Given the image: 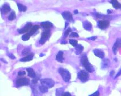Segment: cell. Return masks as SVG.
I'll list each match as a JSON object with an SVG mask.
<instances>
[{
	"mask_svg": "<svg viewBox=\"0 0 121 96\" xmlns=\"http://www.w3.org/2000/svg\"><path fill=\"white\" fill-rule=\"evenodd\" d=\"M61 77H62L63 80L65 82H69L71 79V74L69 71L67 69H64L62 73H61Z\"/></svg>",
	"mask_w": 121,
	"mask_h": 96,
	"instance_id": "cell-6",
	"label": "cell"
},
{
	"mask_svg": "<svg viewBox=\"0 0 121 96\" xmlns=\"http://www.w3.org/2000/svg\"><path fill=\"white\" fill-rule=\"evenodd\" d=\"M56 60L60 62H63L64 58H63V52L62 51H59L56 55Z\"/></svg>",
	"mask_w": 121,
	"mask_h": 96,
	"instance_id": "cell-19",
	"label": "cell"
},
{
	"mask_svg": "<svg viewBox=\"0 0 121 96\" xmlns=\"http://www.w3.org/2000/svg\"><path fill=\"white\" fill-rule=\"evenodd\" d=\"M93 52L95 56H97L99 58H103L104 57V52L99 49H95Z\"/></svg>",
	"mask_w": 121,
	"mask_h": 96,
	"instance_id": "cell-12",
	"label": "cell"
},
{
	"mask_svg": "<svg viewBox=\"0 0 121 96\" xmlns=\"http://www.w3.org/2000/svg\"><path fill=\"white\" fill-rule=\"evenodd\" d=\"M1 61H4V62H5V63H7V62H6V61H5V60H4V59H1Z\"/></svg>",
	"mask_w": 121,
	"mask_h": 96,
	"instance_id": "cell-45",
	"label": "cell"
},
{
	"mask_svg": "<svg viewBox=\"0 0 121 96\" xmlns=\"http://www.w3.org/2000/svg\"><path fill=\"white\" fill-rule=\"evenodd\" d=\"M26 71L28 72V76L31 78H36V74L34 70L32 69V68H26Z\"/></svg>",
	"mask_w": 121,
	"mask_h": 96,
	"instance_id": "cell-14",
	"label": "cell"
},
{
	"mask_svg": "<svg viewBox=\"0 0 121 96\" xmlns=\"http://www.w3.org/2000/svg\"><path fill=\"white\" fill-rule=\"evenodd\" d=\"M61 44H67V42L66 41H61Z\"/></svg>",
	"mask_w": 121,
	"mask_h": 96,
	"instance_id": "cell-41",
	"label": "cell"
},
{
	"mask_svg": "<svg viewBox=\"0 0 121 96\" xmlns=\"http://www.w3.org/2000/svg\"><path fill=\"white\" fill-rule=\"evenodd\" d=\"M41 25L43 28L45 29H49V28L53 26V24L51 23L49 21H45V22H42L41 23Z\"/></svg>",
	"mask_w": 121,
	"mask_h": 96,
	"instance_id": "cell-15",
	"label": "cell"
},
{
	"mask_svg": "<svg viewBox=\"0 0 121 96\" xmlns=\"http://www.w3.org/2000/svg\"><path fill=\"white\" fill-rule=\"evenodd\" d=\"M69 44H70L71 45H72L73 46H75V47L78 45V41H76V40L70 39L69 40Z\"/></svg>",
	"mask_w": 121,
	"mask_h": 96,
	"instance_id": "cell-28",
	"label": "cell"
},
{
	"mask_svg": "<svg viewBox=\"0 0 121 96\" xmlns=\"http://www.w3.org/2000/svg\"><path fill=\"white\" fill-rule=\"evenodd\" d=\"M71 32V29L70 28H68V29H67L66 31L65 32V33H64V38H65V37H67V36H68V34H69V33H70Z\"/></svg>",
	"mask_w": 121,
	"mask_h": 96,
	"instance_id": "cell-30",
	"label": "cell"
},
{
	"mask_svg": "<svg viewBox=\"0 0 121 96\" xmlns=\"http://www.w3.org/2000/svg\"><path fill=\"white\" fill-rule=\"evenodd\" d=\"M30 35L29 34V33H26V34H24V35L22 36V40L24 41H28V40L29 39V38H30Z\"/></svg>",
	"mask_w": 121,
	"mask_h": 96,
	"instance_id": "cell-26",
	"label": "cell"
},
{
	"mask_svg": "<svg viewBox=\"0 0 121 96\" xmlns=\"http://www.w3.org/2000/svg\"><path fill=\"white\" fill-rule=\"evenodd\" d=\"M10 7L9 6V5H8L7 4H4V5H2V8H1V13L3 14H7L10 11Z\"/></svg>",
	"mask_w": 121,
	"mask_h": 96,
	"instance_id": "cell-11",
	"label": "cell"
},
{
	"mask_svg": "<svg viewBox=\"0 0 121 96\" xmlns=\"http://www.w3.org/2000/svg\"><path fill=\"white\" fill-rule=\"evenodd\" d=\"M31 88L34 96H41V95H40L39 92L36 87V85L33 84V85H31Z\"/></svg>",
	"mask_w": 121,
	"mask_h": 96,
	"instance_id": "cell-22",
	"label": "cell"
},
{
	"mask_svg": "<svg viewBox=\"0 0 121 96\" xmlns=\"http://www.w3.org/2000/svg\"><path fill=\"white\" fill-rule=\"evenodd\" d=\"M68 22H66V23H65V28H66L67 26H68Z\"/></svg>",
	"mask_w": 121,
	"mask_h": 96,
	"instance_id": "cell-44",
	"label": "cell"
},
{
	"mask_svg": "<svg viewBox=\"0 0 121 96\" xmlns=\"http://www.w3.org/2000/svg\"><path fill=\"white\" fill-rule=\"evenodd\" d=\"M37 81H38V78H36H36H35L34 79L32 80V84H35V85H36V84H37Z\"/></svg>",
	"mask_w": 121,
	"mask_h": 96,
	"instance_id": "cell-34",
	"label": "cell"
},
{
	"mask_svg": "<svg viewBox=\"0 0 121 96\" xmlns=\"http://www.w3.org/2000/svg\"><path fill=\"white\" fill-rule=\"evenodd\" d=\"M110 65V61L108 59H104L102 62V69H106L108 68Z\"/></svg>",
	"mask_w": 121,
	"mask_h": 96,
	"instance_id": "cell-13",
	"label": "cell"
},
{
	"mask_svg": "<svg viewBox=\"0 0 121 96\" xmlns=\"http://www.w3.org/2000/svg\"><path fill=\"white\" fill-rule=\"evenodd\" d=\"M81 64L85 68L86 70L88 72L92 73V72L94 71V69L93 66H92V65L90 63L89 61H88L87 54H84L82 56Z\"/></svg>",
	"mask_w": 121,
	"mask_h": 96,
	"instance_id": "cell-1",
	"label": "cell"
},
{
	"mask_svg": "<svg viewBox=\"0 0 121 96\" xmlns=\"http://www.w3.org/2000/svg\"><path fill=\"white\" fill-rule=\"evenodd\" d=\"M51 36V31L49 29H45L44 31H43L41 33V37L40 38L39 42L41 44H45L48 38H49Z\"/></svg>",
	"mask_w": 121,
	"mask_h": 96,
	"instance_id": "cell-4",
	"label": "cell"
},
{
	"mask_svg": "<svg viewBox=\"0 0 121 96\" xmlns=\"http://www.w3.org/2000/svg\"><path fill=\"white\" fill-rule=\"evenodd\" d=\"M110 22L108 20H101L98 22V26L100 29H104L109 26Z\"/></svg>",
	"mask_w": 121,
	"mask_h": 96,
	"instance_id": "cell-7",
	"label": "cell"
},
{
	"mask_svg": "<svg viewBox=\"0 0 121 96\" xmlns=\"http://www.w3.org/2000/svg\"><path fill=\"white\" fill-rule=\"evenodd\" d=\"M29 52H30V49H29V48H25V49H24V50H22V55H26V54H27L28 53H29Z\"/></svg>",
	"mask_w": 121,
	"mask_h": 96,
	"instance_id": "cell-29",
	"label": "cell"
},
{
	"mask_svg": "<svg viewBox=\"0 0 121 96\" xmlns=\"http://www.w3.org/2000/svg\"><path fill=\"white\" fill-rule=\"evenodd\" d=\"M84 47L82 46V45H79L78 44L76 46H75V53L76 54H80V53L83 52Z\"/></svg>",
	"mask_w": 121,
	"mask_h": 96,
	"instance_id": "cell-18",
	"label": "cell"
},
{
	"mask_svg": "<svg viewBox=\"0 0 121 96\" xmlns=\"http://www.w3.org/2000/svg\"><path fill=\"white\" fill-rule=\"evenodd\" d=\"M40 83H41V85L45 86L48 89L49 88H52L54 86L55 82L53 80L49 78H44V79L40 80Z\"/></svg>",
	"mask_w": 121,
	"mask_h": 96,
	"instance_id": "cell-2",
	"label": "cell"
},
{
	"mask_svg": "<svg viewBox=\"0 0 121 96\" xmlns=\"http://www.w3.org/2000/svg\"><path fill=\"white\" fill-rule=\"evenodd\" d=\"M121 47V38H118L117 39L116 42L114 44L113 47H112V51H113L114 53L116 54L119 48Z\"/></svg>",
	"mask_w": 121,
	"mask_h": 96,
	"instance_id": "cell-8",
	"label": "cell"
},
{
	"mask_svg": "<svg viewBox=\"0 0 121 96\" xmlns=\"http://www.w3.org/2000/svg\"><path fill=\"white\" fill-rule=\"evenodd\" d=\"M7 55L9 56V57L10 58H11V59H15V56H14L13 54H12V53H7Z\"/></svg>",
	"mask_w": 121,
	"mask_h": 96,
	"instance_id": "cell-32",
	"label": "cell"
},
{
	"mask_svg": "<svg viewBox=\"0 0 121 96\" xmlns=\"http://www.w3.org/2000/svg\"><path fill=\"white\" fill-rule=\"evenodd\" d=\"M63 70H64V69H63L62 68H59V73H60V74H61V73L63 72Z\"/></svg>",
	"mask_w": 121,
	"mask_h": 96,
	"instance_id": "cell-38",
	"label": "cell"
},
{
	"mask_svg": "<svg viewBox=\"0 0 121 96\" xmlns=\"http://www.w3.org/2000/svg\"><path fill=\"white\" fill-rule=\"evenodd\" d=\"M99 96V92L97 91L96 92H95V93H93L92 94H91V95H90L89 96Z\"/></svg>",
	"mask_w": 121,
	"mask_h": 96,
	"instance_id": "cell-35",
	"label": "cell"
},
{
	"mask_svg": "<svg viewBox=\"0 0 121 96\" xmlns=\"http://www.w3.org/2000/svg\"><path fill=\"white\" fill-rule=\"evenodd\" d=\"M63 96H72L71 95V93H69V92H65V93H64V94H63Z\"/></svg>",
	"mask_w": 121,
	"mask_h": 96,
	"instance_id": "cell-36",
	"label": "cell"
},
{
	"mask_svg": "<svg viewBox=\"0 0 121 96\" xmlns=\"http://www.w3.org/2000/svg\"><path fill=\"white\" fill-rule=\"evenodd\" d=\"M74 13L75 14H78V11L77 10H75L74 11Z\"/></svg>",
	"mask_w": 121,
	"mask_h": 96,
	"instance_id": "cell-43",
	"label": "cell"
},
{
	"mask_svg": "<svg viewBox=\"0 0 121 96\" xmlns=\"http://www.w3.org/2000/svg\"><path fill=\"white\" fill-rule=\"evenodd\" d=\"M39 29V25H33V26L32 27L31 29H30V30H29V33H29V34L30 35V36H31L32 34H34V33H35V32L37 31Z\"/></svg>",
	"mask_w": 121,
	"mask_h": 96,
	"instance_id": "cell-20",
	"label": "cell"
},
{
	"mask_svg": "<svg viewBox=\"0 0 121 96\" xmlns=\"http://www.w3.org/2000/svg\"><path fill=\"white\" fill-rule=\"evenodd\" d=\"M44 56V54H41V55H40V56Z\"/></svg>",
	"mask_w": 121,
	"mask_h": 96,
	"instance_id": "cell-46",
	"label": "cell"
},
{
	"mask_svg": "<svg viewBox=\"0 0 121 96\" xmlns=\"http://www.w3.org/2000/svg\"><path fill=\"white\" fill-rule=\"evenodd\" d=\"M64 94V88H60L56 89V96H63Z\"/></svg>",
	"mask_w": 121,
	"mask_h": 96,
	"instance_id": "cell-23",
	"label": "cell"
},
{
	"mask_svg": "<svg viewBox=\"0 0 121 96\" xmlns=\"http://www.w3.org/2000/svg\"><path fill=\"white\" fill-rule=\"evenodd\" d=\"M32 27V25L30 22H28L26 24V25L24 26V28H22V29H21L20 30H18V33L20 34H22V33H25L26 32H27L29 30H30V29H31Z\"/></svg>",
	"mask_w": 121,
	"mask_h": 96,
	"instance_id": "cell-9",
	"label": "cell"
},
{
	"mask_svg": "<svg viewBox=\"0 0 121 96\" xmlns=\"http://www.w3.org/2000/svg\"><path fill=\"white\" fill-rule=\"evenodd\" d=\"M17 6H18V10H19L20 12H25L26 10V9H27L26 6H24V5H22V4H17Z\"/></svg>",
	"mask_w": 121,
	"mask_h": 96,
	"instance_id": "cell-24",
	"label": "cell"
},
{
	"mask_svg": "<svg viewBox=\"0 0 121 96\" xmlns=\"http://www.w3.org/2000/svg\"><path fill=\"white\" fill-rule=\"evenodd\" d=\"M33 54H30L28 55L26 57H24V58L20 59V61H21V62H27V61H32L33 60Z\"/></svg>",
	"mask_w": 121,
	"mask_h": 96,
	"instance_id": "cell-17",
	"label": "cell"
},
{
	"mask_svg": "<svg viewBox=\"0 0 121 96\" xmlns=\"http://www.w3.org/2000/svg\"><path fill=\"white\" fill-rule=\"evenodd\" d=\"M69 37H79V34L75 32H72L69 35Z\"/></svg>",
	"mask_w": 121,
	"mask_h": 96,
	"instance_id": "cell-31",
	"label": "cell"
},
{
	"mask_svg": "<svg viewBox=\"0 0 121 96\" xmlns=\"http://www.w3.org/2000/svg\"><path fill=\"white\" fill-rule=\"evenodd\" d=\"M29 84V80L26 78H21L16 80V85L17 86H27Z\"/></svg>",
	"mask_w": 121,
	"mask_h": 96,
	"instance_id": "cell-5",
	"label": "cell"
},
{
	"mask_svg": "<svg viewBox=\"0 0 121 96\" xmlns=\"http://www.w3.org/2000/svg\"><path fill=\"white\" fill-rule=\"evenodd\" d=\"M83 26L84 29H86V30H91L92 29V24L88 21H86L83 22Z\"/></svg>",
	"mask_w": 121,
	"mask_h": 96,
	"instance_id": "cell-16",
	"label": "cell"
},
{
	"mask_svg": "<svg viewBox=\"0 0 121 96\" xmlns=\"http://www.w3.org/2000/svg\"><path fill=\"white\" fill-rule=\"evenodd\" d=\"M15 12H14V11H12L11 13L10 14V15L8 17V20H10V21H12V20H14L15 18Z\"/></svg>",
	"mask_w": 121,
	"mask_h": 96,
	"instance_id": "cell-27",
	"label": "cell"
},
{
	"mask_svg": "<svg viewBox=\"0 0 121 96\" xmlns=\"http://www.w3.org/2000/svg\"><path fill=\"white\" fill-rule=\"evenodd\" d=\"M89 74L85 70H81L78 73V78H79L82 82H86L89 79Z\"/></svg>",
	"mask_w": 121,
	"mask_h": 96,
	"instance_id": "cell-3",
	"label": "cell"
},
{
	"mask_svg": "<svg viewBox=\"0 0 121 96\" xmlns=\"http://www.w3.org/2000/svg\"><path fill=\"white\" fill-rule=\"evenodd\" d=\"M39 89L42 93H47L48 91V88L45 87V86H43V85H40V86H39Z\"/></svg>",
	"mask_w": 121,
	"mask_h": 96,
	"instance_id": "cell-25",
	"label": "cell"
},
{
	"mask_svg": "<svg viewBox=\"0 0 121 96\" xmlns=\"http://www.w3.org/2000/svg\"><path fill=\"white\" fill-rule=\"evenodd\" d=\"M114 70H112V71L111 72V73H110V77H112V76L114 75Z\"/></svg>",
	"mask_w": 121,
	"mask_h": 96,
	"instance_id": "cell-40",
	"label": "cell"
},
{
	"mask_svg": "<svg viewBox=\"0 0 121 96\" xmlns=\"http://www.w3.org/2000/svg\"><path fill=\"white\" fill-rule=\"evenodd\" d=\"M120 75H121V70H119V71L118 72V73H117V75L115 77V78H117V77H119V76Z\"/></svg>",
	"mask_w": 121,
	"mask_h": 96,
	"instance_id": "cell-37",
	"label": "cell"
},
{
	"mask_svg": "<svg viewBox=\"0 0 121 96\" xmlns=\"http://www.w3.org/2000/svg\"><path fill=\"white\" fill-rule=\"evenodd\" d=\"M112 12V10H107V13H111Z\"/></svg>",
	"mask_w": 121,
	"mask_h": 96,
	"instance_id": "cell-42",
	"label": "cell"
},
{
	"mask_svg": "<svg viewBox=\"0 0 121 96\" xmlns=\"http://www.w3.org/2000/svg\"><path fill=\"white\" fill-rule=\"evenodd\" d=\"M26 74L25 71H23V70H21V71H19L18 73V75L19 76H24L25 74Z\"/></svg>",
	"mask_w": 121,
	"mask_h": 96,
	"instance_id": "cell-33",
	"label": "cell"
},
{
	"mask_svg": "<svg viewBox=\"0 0 121 96\" xmlns=\"http://www.w3.org/2000/svg\"><path fill=\"white\" fill-rule=\"evenodd\" d=\"M61 14H62L63 18H64L65 20H67V21H71L72 19V15L68 11L64 12Z\"/></svg>",
	"mask_w": 121,
	"mask_h": 96,
	"instance_id": "cell-10",
	"label": "cell"
},
{
	"mask_svg": "<svg viewBox=\"0 0 121 96\" xmlns=\"http://www.w3.org/2000/svg\"><path fill=\"white\" fill-rule=\"evenodd\" d=\"M110 2L112 4L113 7L115 8V9H120V8H121V4L119 3L118 1L113 0V1H110Z\"/></svg>",
	"mask_w": 121,
	"mask_h": 96,
	"instance_id": "cell-21",
	"label": "cell"
},
{
	"mask_svg": "<svg viewBox=\"0 0 121 96\" xmlns=\"http://www.w3.org/2000/svg\"><path fill=\"white\" fill-rule=\"evenodd\" d=\"M97 38V37H90L88 39L89 40H93V41H94V40H95Z\"/></svg>",
	"mask_w": 121,
	"mask_h": 96,
	"instance_id": "cell-39",
	"label": "cell"
}]
</instances>
